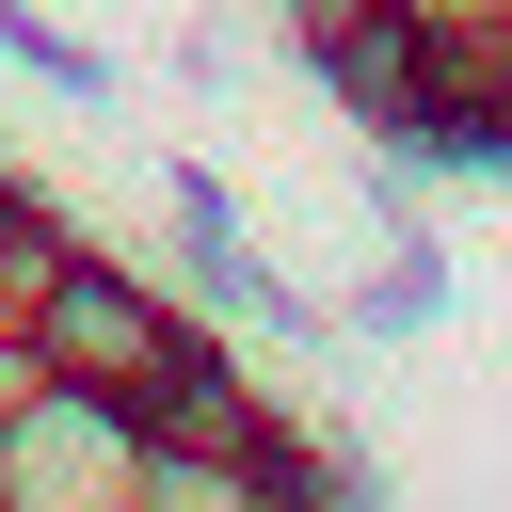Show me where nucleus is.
Returning a JSON list of instances; mask_svg holds the SVG:
<instances>
[{"instance_id": "obj_3", "label": "nucleus", "mask_w": 512, "mask_h": 512, "mask_svg": "<svg viewBox=\"0 0 512 512\" xmlns=\"http://www.w3.org/2000/svg\"><path fill=\"white\" fill-rule=\"evenodd\" d=\"M0 64H32V80H48V96H80V112H112V96H128V64H112V48H80V32H48L32 0H0Z\"/></svg>"}, {"instance_id": "obj_1", "label": "nucleus", "mask_w": 512, "mask_h": 512, "mask_svg": "<svg viewBox=\"0 0 512 512\" xmlns=\"http://www.w3.org/2000/svg\"><path fill=\"white\" fill-rule=\"evenodd\" d=\"M16 320H32L48 384H96V400H144V384L208 336V320H192L144 256H112V240H64V256L32 272V304H16Z\"/></svg>"}, {"instance_id": "obj_2", "label": "nucleus", "mask_w": 512, "mask_h": 512, "mask_svg": "<svg viewBox=\"0 0 512 512\" xmlns=\"http://www.w3.org/2000/svg\"><path fill=\"white\" fill-rule=\"evenodd\" d=\"M304 64H320V96H336V112H352V128L384 144V160H416V128H432V64H448V32H416L400 0H368V16H336V32L304 48Z\"/></svg>"}, {"instance_id": "obj_6", "label": "nucleus", "mask_w": 512, "mask_h": 512, "mask_svg": "<svg viewBox=\"0 0 512 512\" xmlns=\"http://www.w3.org/2000/svg\"><path fill=\"white\" fill-rule=\"evenodd\" d=\"M416 32H512V0H400Z\"/></svg>"}, {"instance_id": "obj_7", "label": "nucleus", "mask_w": 512, "mask_h": 512, "mask_svg": "<svg viewBox=\"0 0 512 512\" xmlns=\"http://www.w3.org/2000/svg\"><path fill=\"white\" fill-rule=\"evenodd\" d=\"M0 176H16V160H0Z\"/></svg>"}, {"instance_id": "obj_5", "label": "nucleus", "mask_w": 512, "mask_h": 512, "mask_svg": "<svg viewBox=\"0 0 512 512\" xmlns=\"http://www.w3.org/2000/svg\"><path fill=\"white\" fill-rule=\"evenodd\" d=\"M256 16H272L288 48H320V32H336V16H368V0H256Z\"/></svg>"}, {"instance_id": "obj_4", "label": "nucleus", "mask_w": 512, "mask_h": 512, "mask_svg": "<svg viewBox=\"0 0 512 512\" xmlns=\"http://www.w3.org/2000/svg\"><path fill=\"white\" fill-rule=\"evenodd\" d=\"M176 80H192V96H208V80H240V32H224V16H192V32H176Z\"/></svg>"}]
</instances>
